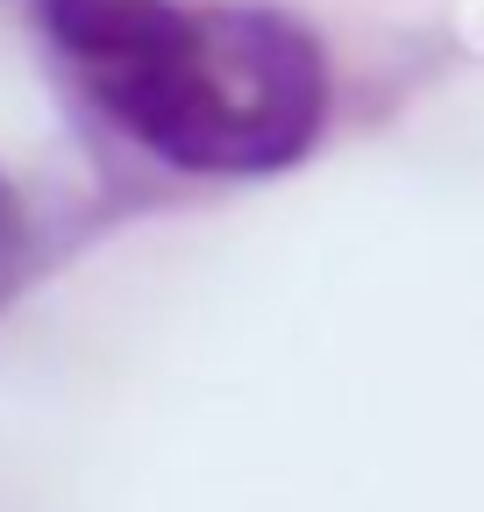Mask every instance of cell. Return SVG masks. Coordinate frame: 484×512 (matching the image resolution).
Masks as SVG:
<instances>
[{"instance_id":"obj_1","label":"cell","mask_w":484,"mask_h":512,"mask_svg":"<svg viewBox=\"0 0 484 512\" xmlns=\"http://www.w3.org/2000/svg\"><path fill=\"white\" fill-rule=\"evenodd\" d=\"M93 114L186 178H278L321 143V36L264 0H36Z\"/></svg>"},{"instance_id":"obj_2","label":"cell","mask_w":484,"mask_h":512,"mask_svg":"<svg viewBox=\"0 0 484 512\" xmlns=\"http://www.w3.org/2000/svg\"><path fill=\"white\" fill-rule=\"evenodd\" d=\"M22 264H29V221H22V200H15V185L0 178V299L15 292Z\"/></svg>"}]
</instances>
